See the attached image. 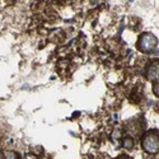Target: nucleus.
<instances>
[{"label": "nucleus", "instance_id": "nucleus-1", "mask_svg": "<svg viewBox=\"0 0 159 159\" xmlns=\"http://www.w3.org/2000/svg\"><path fill=\"white\" fill-rule=\"evenodd\" d=\"M138 50L143 54H153L158 52V38L150 33V32H144L138 38Z\"/></svg>", "mask_w": 159, "mask_h": 159}, {"label": "nucleus", "instance_id": "nucleus-2", "mask_svg": "<svg viewBox=\"0 0 159 159\" xmlns=\"http://www.w3.org/2000/svg\"><path fill=\"white\" fill-rule=\"evenodd\" d=\"M158 130L153 129L147 131L143 135L141 139V147L143 150L148 154H158L159 153V136H158Z\"/></svg>", "mask_w": 159, "mask_h": 159}, {"label": "nucleus", "instance_id": "nucleus-3", "mask_svg": "<svg viewBox=\"0 0 159 159\" xmlns=\"http://www.w3.org/2000/svg\"><path fill=\"white\" fill-rule=\"evenodd\" d=\"M158 74H159V65H158V60L152 62L148 66L147 70V78L152 82H157L158 80Z\"/></svg>", "mask_w": 159, "mask_h": 159}, {"label": "nucleus", "instance_id": "nucleus-4", "mask_svg": "<svg viewBox=\"0 0 159 159\" xmlns=\"http://www.w3.org/2000/svg\"><path fill=\"white\" fill-rule=\"evenodd\" d=\"M122 145H124L125 149H132L134 148V139L132 138H125Z\"/></svg>", "mask_w": 159, "mask_h": 159}, {"label": "nucleus", "instance_id": "nucleus-5", "mask_svg": "<svg viewBox=\"0 0 159 159\" xmlns=\"http://www.w3.org/2000/svg\"><path fill=\"white\" fill-rule=\"evenodd\" d=\"M154 84H153V92H154V94L157 96V97H159V89H158V80L157 82H153Z\"/></svg>", "mask_w": 159, "mask_h": 159}, {"label": "nucleus", "instance_id": "nucleus-6", "mask_svg": "<svg viewBox=\"0 0 159 159\" xmlns=\"http://www.w3.org/2000/svg\"><path fill=\"white\" fill-rule=\"evenodd\" d=\"M5 155V158H19V154H17V153H5L4 154Z\"/></svg>", "mask_w": 159, "mask_h": 159}, {"label": "nucleus", "instance_id": "nucleus-7", "mask_svg": "<svg viewBox=\"0 0 159 159\" xmlns=\"http://www.w3.org/2000/svg\"><path fill=\"white\" fill-rule=\"evenodd\" d=\"M0 158H4V153H0Z\"/></svg>", "mask_w": 159, "mask_h": 159}]
</instances>
